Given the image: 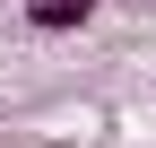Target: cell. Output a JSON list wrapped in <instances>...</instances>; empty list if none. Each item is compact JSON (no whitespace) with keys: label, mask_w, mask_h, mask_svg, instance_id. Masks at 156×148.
I'll return each instance as SVG.
<instances>
[{"label":"cell","mask_w":156,"mask_h":148,"mask_svg":"<svg viewBox=\"0 0 156 148\" xmlns=\"http://www.w3.org/2000/svg\"><path fill=\"white\" fill-rule=\"evenodd\" d=\"M95 17V0H26V26L35 35H78Z\"/></svg>","instance_id":"1"}]
</instances>
